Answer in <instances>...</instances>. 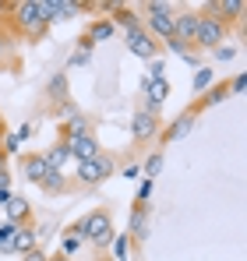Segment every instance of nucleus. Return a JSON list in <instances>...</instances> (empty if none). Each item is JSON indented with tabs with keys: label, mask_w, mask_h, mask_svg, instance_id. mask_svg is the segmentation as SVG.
Listing matches in <instances>:
<instances>
[{
	"label": "nucleus",
	"mask_w": 247,
	"mask_h": 261,
	"mask_svg": "<svg viewBox=\"0 0 247 261\" xmlns=\"http://www.w3.org/2000/svg\"><path fill=\"white\" fill-rule=\"evenodd\" d=\"M141 170H145V176L152 180V176L163 170V152H149V159H145V166H141Z\"/></svg>",
	"instance_id": "obj_27"
},
{
	"label": "nucleus",
	"mask_w": 247,
	"mask_h": 261,
	"mask_svg": "<svg viewBox=\"0 0 247 261\" xmlns=\"http://www.w3.org/2000/svg\"><path fill=\"white\" fill-rule=\"evenodd\" d=\"M4 134H7V127H4V117H0V138H4Z\"/></svg>",
	"instance_id": "obj_45"
},
{
	"label": "nucleus",
	"mask_w": 247,
	"mask_h": 261,
	"mask_svg": "<svg viewBox=\"0 0 247 261\" xmlns=\"http://www.w3.org/2000/svg\"><path fill=\"white\" fill-rule=\"evenodd\" d=\"M21 261H50V254H46L42 247H32L29 254H21Z\"/></svg>",
	"instance_id": "obj_36"
},
{
	"label": "nucleus",
	"mask_w": 247,
	"mask_h": 261,
	"mask_svg": "<svg viewBox=\"0 0 247 261\" xmlns=\"http://www.w3.org/2000/svg\"><path fill=\"white\" fill-rule=\"evenodd\" d=\"M14 138H18V141H29V138H32V124H21V127H18V134H14Z\"/></svg>",
	"instance_id": "obj_38"
},
{
	"label": "nucleus",
	"mask_w": 247,
	"mask_h": 261,
	"mask_svg": "<svg viewBox=\"0 0 247 261\" xmlns=\"http://www.w3.org/2000/svg\"><path fill=\"white\" fill-rule=\"evenodd\" d=\"M42 159H46V166H50V170H60V173H64V166H67L71 152H67V145H64V141H57L53 148H46V152H42Z\"/></svg>",
	"instance_id": "obj_18"
},
{
	"label": "nucleus",
	"mask_w": 247,
	"mask_h": 261,
	"mask_svg": "<svg viewBox=\"0 0 247 261\" xmlns=\"http://www.w3.org/2000/svg\"><path fill=\"white\" fill-rule=\"evenodd\" d=\"M138 173H141V166H138V163H131V166H124V176H127V180H134Z\"/></svg>",
	"instance_id": "obj_39"
},
{
	"label": "nucleus",
	"mask_w": 247,
	"mask_h": 261,
	"mask_svg": "<svg viewBox=\"0 0 247 261\" xmlns=\"http://www.w3.org/2000/svg\"><path fill=\"white\" fill-rule=\"evenodd\" d=\"M46 88H50L53 102H67V74H57V78H53Z\"/></svg>",
	"instance_id": "obj_25"
},
{
	"label": "nucleus",
	"mask_w": 247,
	"mask_h": 261,
	"mask_svg": "<svg viewBox=\"0 0 247 261\" xmlns=\"http://www.w3.org/2000/svg\"><path fill=\"white\" fill-rule=\"evenodd\" d=\"M4 212H7V222H14V226H29L32 222V205L21 194H11L7 205H4Z\"/></svg>",
	"instance_id": "obj_13"
},
{
	"label": "nucleus",
	"mask_w": 247,
	"mask_h": 261,
	"mask_svg": "<svg viewBox=\"0 0 247 261\" xmlns=\"http://www.w3.org/2000/svg\"><path fill=\"white\" fill-rule=\"evenodd\" d=\"M32 247H39V233L32 226H18V233L11 237V254H29Z\"/></svg>",
	"instance_id": "obj_15"
},
{
	"label": "nucleus",
	"mask_w": 247,
	"mask_h": 261,
	"mask_svg": "<svg viewBox=\"0 0 247 261\" xmlns=\"http://www.w3.org/2000/svg\"><path fill=\"white\" fill-rule=\"evenodd\" d=\"M7 198H11V191H0V205H7Z\"/></svg>",
	"instance_id": "obj_43"
},
{
	"label": "nucleus",
	"mask_w": 247,
	"mask_h": 261,
	"mask_svg": "<svg viewBox=\"0 0 247 261\" xmlns=\"http://www.w3.org/2000/svg\"><path fill=\"white\" fill-rule=\"evenodd\" d=\"M127 49H131L134 57L149 60V64H152V60H159V43H156V39H152V36H149L141 25L127 32Z\"/></svg>",
	"instance_id": "obj_8"
},
{
	"label": "nucleus",
	"mask_w": 247,
	"mask_h": 261,
	"mask_svg": "<svg viewBox=\"0 0 247 261\" xmlns=\"http://www.w3.org/2000/svg\"><path fill=\"white\" fill-rule=\"evenodd\" d=\"M244 85H247V78H244V74H237V78H230V82H226V88H230L233 95H240V92H244Z\"/></svg>",
	"instance_id": "obj_35"
},
{
	"label": "nucleus",
	"mask_w": 247,
	"mask_h": 261,
	"mask_svg": "<svg viewBox=\"0 0 247 261\" xmlns=\"http://www.w3.org/2000/svg\"><path fill=\"white\" fill-rule=\"evenodd\" d=\"M0 170H7V155L4 152H0Z\"/></svg>",
	"instance_id": "obj_44"
},
{
	"label": "nucleus",
	"mask_w": 247,
	"mask_h": 261,
	"mask_svg": "<svg viewBox=\"0 0 247 261\" xmlns=\"http://www.w3.org/2000/svg\"><path fill=\"white\" fill-rule=\"evenodd\" d=\"M202 11H205L208 18H215V21H223L226 29L237 21V18H244V0H208V4H202Z\"/></svg>",
	"instance_id": "obj_6"
},
{
	"label": "nucleus",
	"mask_w": 247,
	"mask_h": 261,
	"mask_svg": "<svg viewBox=\"0 0 247 261\" xmlns=\"http://www.w3.org/2000/svg\"><path fill=\"white\" fill-rule=\"evenodd\" d=\"M95 261H110V258H106V254H99V258H95Z\"/></svg>",
	"instance_id": "obj_47"
},
{
	"label": "nucleus",
	"mask_w": 247,
	"mask_h": 261,
	"mask_svg": "<svg viewBox=\"0 0 247 261\" xmlns=\"http://www.w3.org/2000/svg\"><path fill=\"white\" fill-rule=\"evenodd\" d=\"M145 82H166V67L159 64V60L149 64V78H145Z\"/></svg>",
	"instance_id": "obj_33"
},
{
	"label": "nucleus",
	"mask_w": 247,
	"mask_h": 261,
	"mask_svg": "<svg viewBox=\"0 0 247 261\" xmlns=\"http://www.w3.org/2000/svg\"><path fill=\"white\" fill-rule=\"evenodd\" d=\"M141 95H145V110L159 113V106L169 99V82H141Z\"/></svg>",
	"instance_id": "obj_12"
},
{
	"label": "nucleus",
	"mask_w": 247,
	"mask_h": 261,
	"mask_svg": "<svg viewBox=\"0 0 247 261\" xmlns=\"http://www.w3.org/2000/svg\"><path fill=\"white\" fill-rule=\"evenodd\" d=\"M198 21H202V14H194V11H177V14H173V39L184 43L187 49H194Z\"/></svg>",
	"instance_id": "obj_7"
},
{
	"label": "nucleus",
	"mask_w": 247,
	"mask_h": 261,
	"mask_svg": "<svg viewBox=\"0 0 247 261\" xmlns=\"http://www.w3.org/2000/svg\"><path fill=\"white\" fill-rule=\"evenodd\" d=\"M230 39V29L223 25V21H215V18H208L202 14V21H198V36H194V49H219V46Z\"/></svg>",
	"instance_id": "obj_5"
},
{
	"label": "nucleus",
	"mask_w": 247,
	"mask_h": 261,
	"mask_svg": "<svg viewBox=\"0 0 247 261\" xmlns=\"http://www.w3.org/2000/svg\"><path fill=\"white\" fill-rule=\"evenodd\" d=\"M212 57L219 60V64H230L233 57H237V46H230V43H223L219 49H212Z\"/></svg>",
	"instance_id": "obj_31"
},
{
	"label": "nucleus",
	"mask_w": 247,
	"mask_h": 261,
	"mask_svg": "<svg viewBox=\"0 0 247 261\" xmlns=\"http://www.w3.org/2000/svg\"><path fill=\"white\" fill-rule=\"evenodd\" d=\"M113 170H117L113 155L99 152V155L88 159V163H75V184H82V187H95V184H103L106 176H113Z\"/></svg>",
	"instance_id": "obj_4"
},
{
	"label": "nucleus",
	"mask_w": 247,
	"mask_h": 261,
	"mask_svg": "<svg viewBox=\"0 0 247 261\" xmlns=\"http://www.w3.org/2000/svg\"><path fill=\"white\" fill-rule=\"evenodd\" d=\"M113 32H117V25H113L110 18H95V21L88 25V39H92V43H106V39H113Z\"/></svg>",
	"instance_id": "obj_20"
},
{
	"label": "nucleus",
	"mask_w": 247,
	"mask_h": 261,
	"mask_svg": "<svg viewBox=\"0 0 247 261\" xmlns=\"http://www.w3.org/2000/svg\"><path fill=\"white\" fill-rule=\"evenodd\" d=\"M110 14H113L110 21H113V25H124L127 32L141 25V21H138V11H134V7H127V4H117V0L110 4Z\"/></svg>",
	"instance_id": "obj_16"
},
{
	"label": "nucleus",
	"mask_w": 247,
	"mask_h": 261,
	"mask_svg": "<svg viewBox=\"0 0 247 261\" xmlns=\"http://www.w3.org/2000/svg\"><path fill=\"white\" fill-rule=\"evenodd\" d=\"M67 145V152H71V159L75 163H88V159H95L103 148H99V141H95V134H82V138H71V141H64Z\"/></svg>",
	"instance_id": "obj_11"
},
{
	"label": "nucleus",
	"mask_w": 247,
	"mask_h": 261,
	"mask_svg": "<svg viewBox=\"0 0 247 261\" xmlns=\"http://www.w3.org/2000/svg\"><path fill=\"white\" fill-rule=\"evenodd\" d=\"M131 134H134V141H138V145H145V141L159 138V113L138 110V113H134V120H131Z\"/></svg>",
	"instance_id": "obj_9"
},
{
	"label": "nucleus",
	"mask_w": 247,
	"mask_h": 261,
	"mask_svg": "<svg viewBox=\"0 0 247 261\" xmlns=\"http://www.w3.org/2000/svg\"><path fill=\"white\" fill-rule=\"evenodd\" d=\"M194 124H198V113L187 106V110H184V113H180V117L169 124V127L159 130V138H156V141H163V145H169V141H180L184 134H191V127H194Z\"/></svg>",
	"instance_id": "obj_10"
},
{
	"label": "nucleus",
	"mask_w": 247,
	"mask_h": 261,
	"mask_svg": "<svg viewBox=\"0 0 247 261\" xmlns=\"http://www.w3.org/2000/svg\"><path fill=\"white\" fill-rule=\"evenodd\" d=\"M226 95H230V88H226V82H223V85L215 82V85L208 88V92L202 95V99H198V102H194V106H191V110H194V113L202 117V110H208V106H219V102H223Z\"/></svg>",
	"instance_id": "obj_17"
},
{
	"label": "nucleus",
	"mask_w": 247,
	"mask_h": 261,
	"mask_svg": "<svg viewBox=\"0 0 247 261\" xmlns=\"http://www.w3.org/2000/svg\"><path fill=\"white\" fill-rule=\"evenodd\" d=\"M21 173L29 184H42V176L50 173V166H46V159H42V152H32V155H21Z\"/></svg>",
	"instance_id": "obj_14"
},
{
	"label": "nucleus",
	"mask_w": 247,
	"mask_h": 261,
	"mask_svg": "<svg viewBox=\"0 0 247 261\" xmlns=\"http://www.w3.org/2000/svg\"><path fill=\"white\" fill-rule=\"evenodd\" d=\"M127 240H131V237H113V258H117V261L127 258V247H131Z\"/></svg>",
	"instance_id": "obj_32"
},
{
	"label": "nucleus",
	"mask_w": 247,
	"mask_h": 261,
	"mask_svg": "<svg viewBox=\"0 0 247 261\" xmlns=\"http://www.w3.org/2000/svg\"><path fill=\"white\" fill-rule=\"evenodd\" d=\"M11 46H14V43H7V39L0 36V71H4V67H14V64H18V57L11 53Z\"/></svg>",
	"instance_id": "obj_28"
},
{
	"label": "nucleus",
	"mask_w": 247,
	"mask_h": 261,
	"mask_svg": "<svg viewBox=\"0 0 247 261\" xmlns=\"http://www.w3.org/2000/svg\"><path fill=\"white\" fill-rule=\"evenodd\" d=\"M82 64H88V53L75 49V53H71V60H67V67H82Z\"/></svg>",
	"instance_id": "obj_37"
},
{
	"label": "nucleus",
	"mask_w": 247,
	"mask_h": 261,
	"mask_svg": "<svg viewBox=\"0 0 247 261\" xmlns=\"http://www.w3.org/2000/svg\"><path fill=\"white\" fill-rule=\"evenodd\" d=\"M50 11H53V21L57 18H75V14L85 11V4H78V0H50Z\"/></svg>",
	"instance_id": "obj_22"
},
{
	"label": "nucleus",
	"mask_w": 247,
	"mask_h": 261,
	"mask_svg": "<svg viewBox=\"0 0 247 261\" xmlns=\"http://www.w3.org/2000/svg\"><path fill=\"white\" fill-rule=\"evenodd\" d=\"M131 240H145V205H134V216H131Z\"/></svg>",
	"instance_id": "obj_24"
},
{
	"label": "nucleus",
	"mask_w": 247,
	"mask_h": 261,
	"mask_svg": "<svg viewBox=\"0 0 247 261\" xmlns=\"http://www.w3.org/2000/svg\"><path fill=\"white\" fill-rule=\"evenodd\" d=\"M53 261H71V258H64V254H53Z\"/></svg>",
	"instance_id": "obj_46"
},
{
	"label": "nucleus",
	"mask_w": 247,
	"mask_h": 261,
	"mask_svg": "<svg viewBox=\"0 0 247 261\" xmlns=\"http://www.w3.org/2000/svg\"><path fill=\"white\" fill-rule=\"evenodd\" d=\"M11 21L32 43H39L42 36H46V25H42V14H39V0H18V4H11Z\"/></svg>",
	"instance_id": "obj_2"
},
{
	"label": "nucleus",
	"mask_w": 247,
	"mask_h": 261,
	"mask_svg": "<svg viewBox=\"0 0 247 261\" xmlns=\"http://www.w3.org/2000/svg\"><path fill=\"white\" fill-rule=\"evenodd\" d=\"M60 141H71V138H82V134H92V127H88V117H82V113H75L64 127H60Z\"/></svg>",
	"instance_id": "obj_19"
},
{
	"label": "nucleus",
	"mask_w": 247,
	"mask_h": 261,
	"mask_svg": "<svg viewBox=\"0 0 247 261\" xmlns=\"http://www.w3.org/2000/svg\"><path fill=\"white\" fill-rule=\"evenodd\" d=\"M149 194H152V180L145 176V180H141V187H138V198H134V205H145V201H149Z\"/></svg>",
	"instance_id": "obj_34"
},
{
	"label": "nucleus",
	"mask_w": 247,
	"mask_h": 261,
	"mask_svg": "<svg viewBox=\"0 0 247 261\" xmlns=\"http://www.w3.org/2000/svg\"><path fill=\"white\" fill-rule=\"evenodd\" d=\"M46 194H64V191H71V184H67V176L60 173V170H50V173L42 176V184H39Z\"/></svg>",
	"instance_id": "obj_21"
},
{
	"label": "nucleus",
	"mask_w": 247,
	"mask_h": 261,
	"mask_svg": "<svg viewBox=\"0 0 247 261\" xmlns=\"http://www.w3.org/2000/svg\"><path fill=\"white\" fill-rule=\"evenodd\" d=\"M78 247H82V237H78L75 229H67V233H64V251H60V254H64V258H71Z\"/></svg>",
	"instance_id": "obj_29"
},
{
	"label": "nucleus",
	"mask_w": 247,
	"mask_h": 261,
	"mask_svg": "<svg viewBox=\"0 0 247 261\" xmlns=\"http://www.w3.org/2000/svg\"><path fill=\"white\" fill-rule=\"evenodd\" d=\"M166 46H169L173 53H184V49H187V46H184V43H177V39H169V43H166Z\"/></svg>",
	"instance_id": "obj_42"
},
{
	"label": "nucleus",
	"mask_w": 247,
	"mask_h": 261,
	"mask_svg": "<svg viewBox=\"0 0 247 261\" xmlns=\"http://www.w3.org/2000/svg\"><path fill=\"white\" fill-rule=\"evenodd\" d=\"M7 187H11V173H7V170H0V191H7Z\"/></svg>",
	"instance_id": "obj_41"
},
{
	"label": "nucleus",
	"mask_w": 247,
	"mask_h": 261,
	"mask_svg": "<svg viewBox=\"0 0 247 261\" xmlns=\"http://www.w3.org/2000/svg\"><path fill=\"white\" fill-rule=\"evenodd\" d=\"M18 233V226L14 222H4L0 226V254H11V237Z\"/></svg>",
	"instance_id": "obj_26"
},
{
	"label": "nucleus",
	"mask_w": 247,
	"mask_h": 261,
	"mask_svg": "<svg viewBox=\"0 0 247 261\" xmlns=\"http://www.w3.org/2000/svg\"><path fill=\"white\" fill-rule=\"evenodd\" d=\"M215 85V71H212V67H205V64H202V67H198V71H194V95H205L208 88Z\"/></svg>",
	"instance_id": "obj_23"
},
{
	"label": "nucleus",
	"mask_w": 247,
	"mask_h": 261,
	"mask_svg": "<svg viewBox=\"0 0 247 261\" xmlns=\"http://www.w3.org/2000/svg\"><path fill=\"white\" fill-rule=\"evenodd\" d=\"M82 240H88L99 254L110 251V244H113V216H110V208H92L82 219Z\"/></svg>",
	"instance_id": "obj_1"
},
{
	"label": "nucleus",
	"mask_w": 247,
	"mask_h": 261,
	"mask_svg": "<svg viewBox=\"0 0 247 261\" xmlns=\"http://www.w3.org/2000/svg\"><path fill=\"white\" fill-rule=\"evenodd\" d=\"M0 11H4V4H0Z\"/></svg>",
	"instance_id": "obj_48"
},
{
	"label": "nucleus",
	"mask_w": 247,
	"mask_h": 261,
	"mask_svg": "<svg viewBox=\"0 0 247 261\" xmlns=\"http://www.w3.org/2000/svg\"><path fill=\"white\" fill-rule=\"evenodd\" d=\"M92 46H95V43H92L88 36H82V39H78V49H82V53H92Z\"/></svg>",
	"instance_id": "obj_40"
},
{
	"label": "nucleus",
	"mask_w": 247,
	"mask_h": 261,
	"mask_svg": "<svg viewBox=\"0 0 247 261\" xmlns=\"http://www.w3.org/2000/svg\"><path fill=\"white\" fill-rule=\"evenodd\" d=\"M18 148H21V141H18L14 134H4V138H0V152H4V155H18Z\"/></svg>",
	"instance_id": "obj_30"
},
{
	"label": "nucleus",
	"mask_w": 247,
	"mask_h": 261,
	"mask_svg": "<svg viewBox=\"0 0 247 261\" xmlns=\"http://www.w3.org/2000/svg\"><path fill=\"white\" fill-rule=\"evenodd\" d=\"M145 11H149V18H145L141 29H145L156 43H169V39H173V14H177V7H173V4H163V0H149Z\"/></svg>",
	"instance_id": "obj_3"
}]
</instances>
